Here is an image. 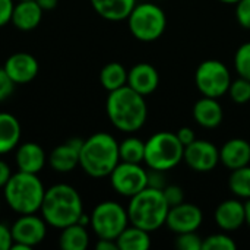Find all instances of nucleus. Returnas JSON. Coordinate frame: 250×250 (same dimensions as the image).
Listing matches in <instances>:
<instances>
[{"instance_id": "nucleus-17", "label": "nucleus", "mask_w": 250, "mask_h": 250, "mask_svg": "<svg viewBox=\"0 0 250 250\" xmlns=\"http://www.w3.org/2000/svg\"><path fill=\"white\" fill-rule=\"evenodd\" d=\"M160 85V73L149 63H138L127 72V86L146 97Z\"/></svg>"}, {"instance_id": "nucleus-41", "label": "nucleus", "mask_w": 250, "mask_h": 250, "mask_svg": "<svg viewBox=\"0 0 250 250\" xmlns=\"http://www.w3.org/2000/svg\"><path fill=\"white\" fill-rule=\"evenodd\" d=\"M10 176H12L10 167H9L4 161L0 160V188H4V186H6V183H7V180L10 179Z\"/></svg>"}, {"instance_id": "nucleus-5", "label": "nucleus", "mask_w": 250, "mask_h": 250, "mask_svg": "<svg viewBox=\"0 0 250 250\" xmlns=\"http://www.w3.org/2000/svg\"><path fill=\"white\" fill-rule=\"evenodd\" d=\"M6 204L18 214H35L40 211L45 189L34 173L19 171L12 174L3 188Z\"/></svg>"}, {"instance_id": "nucleus-27", "label": "nucleus", "mask_w": 250, "mask_h": 250, "mask_svg": "<svg viewBox=\"0 0 250 250\" xmlns=\"http://www.w3.org/2000/svg\"><path fill=\"white\" fill-rule=\"evenodd\" d=\"M120 161L141 164L145 158V142L139 138L129 136L119 144Z\"/></svg>"}, {"instance_id": "nucleus-42", "label": "nucleus", "mask_w": 250, "mask_h": 250, "mask_svg": "<svg viewBox=\"0 0 250 250\" xmlns=\"http://www.w3.org/2000/svg\"><path fill=\"white\" fill-rule=\"evenodd\" d=\"M35 1L40 4L42 10H53L59 4V0H35Z\"/></svg>"}, {"instance_id": "nucleus-22", "label": "nucleus", "mask_w": 250, "mask_h": 250, "mask_svg": "<svg viewBox=\"0 0 250 250\" xmlns=\"http://www.w3.org/2000/svg\"><path fill=\"white\" fill-rule=\"evenodd\" d=\"M91 4L103 19L120 22L127 19L136 6V0H91Z\"/></svg>"}, {"instance_id": "nucleus-36", "label": "nucleus", "mask_w": 250, "mask_h": 250, "mask_svg": "<svg viewBox=\"0 0 250 250\" xmlns=\"http://www.w3.org/2000/svg\"><path fill=\"white\" fill-rule=\"evenodd\" d=\"M166 171H160V170H151L148 171V188L152 189H160L163 190L167 183H166V177H164Z\"/></svg>"}, {"instance_id": "nucleus-14", "label": "nucleus", "mask_w": 250, "mask_h": 250, "mask_svg": "<svg viewBox=\"0 0 250 250\" xmlns=\"http://www.w3.org/2000/svg\"><path fill=\"white\" fill-rule=\"evenodd\" d=\"M3 69L15 83H28L37 78L40 66L32 54L21 51L7 57Z\"/></svg>"}, {"instance_id": "nucleus-31", "label": "nucleus", "mask_w": 250, "mask_h": 250, "mask_svg": "<svg viewBox=\"0 0 250 250\" xmlns=\"http://www.w3.org/2000/svg\"><path fill=\"white\" fill-rule=\"evenodd\" d=\"M234 69L240 78L250 81V41L237 48L234 54Z\"/></svg>"}, {"instance_id": "nucleus-8", "label": "nucleus", "mask_w": 250, "mask_h": 250, "mask_svg": "<svg viewBox=\"0 0 250 250\" xmlns=\"http://www.w3.org/2000/svg\"><path fill=\"white\" fill-rule=\"evenodd\" d=\"M129 224L126 208H123L119 202L104 201L94 208L89 226L98 239L116 240Z\"/></svg>"}, {"instance_id": "nucleus-16", "label": "nucleus", "mask_w": 250, "mask_h": 250, "mask_svg": "<svg viewBox=\"0 0 250 250\" xmlns=\"http://www.w3.org/2000/svg\"><path fill=\"white\" fill-rule=\"evenodd\" d=\"M82 139H70L59 146H56L48 155L50 167L57 173H69L79 166V154L82 146Z\"/></svg>"}, {"instance_id": "nucleus-20", "label": "nucleus", "mask_w": 250, "mask_h": 250, "mask_svg": "<svg viewBox=\"0 0 250 250\" xmlns=\"http://www.w3.org/2000/svg\"><path fill=\"white\" fill-rule=\"evenodd\" d=\"M193 119L195 122L205 129H215L221 125L224 119L223 107L217 98L204 97L198 100L193 105Z\"/></svg>"}, {"instance_id": "nucleus-32", "label": "nucleus", "mask_w": 250, "mask_h": 250, "mask_svg": "<svg viewBox=\"0 0 250 250\" xmlns=\"http://www.w3.org/2000/svg\"><path fill=\"white\" fill-rule=\"evenodd\" d=\"M202 242L196 231L182 233L176 237V248L180 250H202Z\"/></svg>"}, {"instance_id": "nucleus-18", "label": "nucleus", "mask_w": 250, "mask_h": 250, "mask_svg": "<svg viewBox=\"0 0 250 250\" xmlns=\"http://www.w3.org/2000/svg\"><path fill=\"white\" fill-rule=\"evenodd\" d=\"M42 12L44 10L35 0H18L10 22L19 31H34L42 19Z\"/></svg>"}, {"instance_id": "nucleus-33", "label": "nucleus", "mask_w": 250, "mask_h": 250, "mask_svg": "<svg viewBox=\"0 0 250 250\" xmlns=\"http://www.w3.org/2000/svg\"><path fill=\"white\" fill-rule=\"evenodd\" d=\"M236 19L245 29H250V0H239L236 3Z\"/></svg>"}, {"instance_id": "nucleus-15", "label": "nucleus", "mask_w": 250, "mask_h": 250, "mask_svg": "<svg viewBox=\"0 0 250 250\" xmlns=\"http://www.w3.org/2000/svg\"><path fill=\"white\" fill-rule=\"evenodd\" d=\"M214 220H215L217 226L226 233H231V231L239 230L243 224H246L245 204L240 199L223 201L215 208Z\"/></svg>"}, {"instance_id": "nucleus-4", "label": "nucleus", "mask_w": 250, "mask_h": 250, "mask_svg": "<svg viewBox=\"0 0 250 250\" xmlns=\"http://www.w3.org/2000/svg\"><path fill=\"white\" fill-rule=\"evenodd\" d=\"M126 209L132 226L152 233L166 226L170 205L166 201L163 190L145 188L130 198Z\"/></svg>"}, {"instance_id": "nucleus-43", "label": "nucleus", "mask_w": 250, "mask_h": 250, "mask_svg": "<svg viewBox=\"0 0 250 250\" xmlns=\"http://www.w3.org/2000/svg\"><path fill=\"white\" fill-rule=\"evenodd\" d=\"M245 211H246V224L249 226L250 229V199H248L245 202Z\"/></svg>"}, {"instance_id": "nucleus-24", "label": "nucleus", "mask_w": 250, "mask_h": 250, "mask_svg": "<svg viewBox=\"0 0 250 250\" xmlns=\"http://www.w3.org/2000/svg\"><path fill=\"white\" fill-rule=\"evenodd\" d=\"M119 250H148L151 248L149 231L136 226H127L116 239Z\"/></svg>"}, {"instance_id": "nucleus-7", "label": "nucleus", "mask_w": 250, "mask_h": 250, "mask_svg": "<svg viewBox=\"0 0 250 250\" xmlns=\"http://www.w3.org/2000/svg\"><path fill=\"white\" fill-rule=\"evenodd\" d=\"M126 21L130 34L142 42L158 40L167 28V16L164 10L151 1L136 3Z\"/></svg>"}, {"instance_id": "nucleus-37", "label": "nucleus", "mask_w": 250, "mask_h": 250, "mask_svg": "<svg viewBox=\"0 0 250 250\" xmlns=\"http://www.w3.org/2000/svg\"><path fill=\"white\" fill-rule=\"evenodd\" d=\"M13 7H15L13 0H0V28L10 22Z\"/></svg>"}, {"instance_id": "nucleus-6", "label": "nucleus", "mask_w": 250, "mask_h": 250, "mask_svg": "<svg viewBox=\"0 0 250 250\" xmlns=\"http://www.w3.org/2000/svg\"><path fill=\"white\" fill-rule=\"evenodd\" d=\"M185 145L173 132H158L145 142L144 163L151 170L168 171L183 161Z\"/></svg>"}, {"instance_id": "nucleus-12", "label": "nucleus", "mask_w": 250, "mask_h": 250, "mask_svg": "<svg viewBox=\"0 0 250 250\" xmlns=\"http://www.w3.org/2000/svg\"><path fill=\"white\" fill-rule=\"evenodd\" d=\"M183 161L198 173H209L220 163V149L209 141L195 139L185 146Z\"/></svg>"}, {"instance_id": "nucleus-28", "label": "nucleus", "mask_w": 250, "mask_h": 250, "mask_svg": "<svg viewBox=\"0 0 250 250\" xmlns=\"http://www.w3.org/2000/svg\"><path fill=\"white\" fill-rule=\"evenodd\" d=\"M231 193L239 199H250V166H245L231 171L229 179Z\"/></svg>"}, {"instance_id": "nucleus-44", "label": "nucleus", "mask_w": 250, "mask_h": 250, "mask_svg": "<svg viewBox=\"0 0 250 250\" xmlns=\"http://www.w3.org/2000/svg\"><path fill=\"white\" fill-rule=\"evenodd\" d=\"M218 1H221V3H227V4H236L239 0H218Z\"/></svg>"}, {"instance_id": "nucleus-39", "label": "nucleus", "mask_w": 250, "mask_h": 250, "mask_svg": "<svg viewBox=\"0 0 250 250\" xmlns=\"http://www.w3.org/2000/svg\"><path fill=\"white\" fill-rule=\"evenodd\" d=\"M176 135H177L179 141H180V142H182L185 146H186V145H189V144H192V142L196 139L193 129H192V127H188V126H185V127H180V129L176 132Z\"/></svg>"}, {"instance_id": "nucleus-29", "label": "nucleus", "mask_w": 250, "mask_h": 250, "mask_svg": "<svg viewBox=\"0 0 250 250\" xmlns=\"http://www.w3.org/2000/svg\"><path fill=\"white\" fill-rule=\"evenodd\" d=\"M236 242L226 233L211 234L202 242V250H236Z\"/></svg>"}, {"instance_id": "nucleus-21", "label": "nucleus", "mask_w": 250, "mask_h": 250, "mask_svg": "<svg viewBox=\"0 0 250 250\" xmlns=\"http://www.w3.org/2000/svg\"><path fill=\"white\" fill-rule=\"evenodd\" d=\"M45 152L35 142H25L16 151V166L19 171L38 174L45 166Z\"/></svg>"}, {"instance_id": "nucleus-11", "label": "nucleus", "mask_w": 250, "mask_h": 250, "mask_svg": "<svg viewBox=\"0 0 250 250\" xmlns=\"http://www.w3.org/2000/svg\"><path fill=\"white\" fill-rule=\"evenodd\" d=\"M10 233L13 239L10 250H29L45 239L47 223L35 214H25L12 224Z\"/></svg>"}, {"instance_id": "nucleus-26", "label": "nucleus", "mask_w": 250, "mask_h": 250, "mask_svg": "<svg viewBox=\"0 0 250 250\" xmlns=\"http://www.w3.org/2000/svg\"><path fill=\"white\" fill-rule=\"evenodd\" d=\"M100 82L108 92L127 85V70L117 62L107 63L100 72Z\"/></svg>"}, {"instance_id": "nucleus-9", "label": "nucleus", "mask_w": 250, "mask_h": 250, "mask_svg": "<svg viewBox=\"0 0 250 250\" xmlns=\"http://www.w3.org/2000/svg\"><path fill=\"white\" fill-rule=\"evenodd\" d=\"M195 83L204 97L220 98L229 92L231 75L229 67L223 62L205 60L196 69Z\"/></svg>"}, {"instance_id": "nucleus-35", "label": "nucleus", "mask_w": 250, "mask_h": 250, "mask_svg": "<svg viewBox=\"0 0 250 250\" xmlns=\"http://www.w3.org/2000/svg\"><path fill=\"white\" fill-rule=\"evenodd\" d=\"M15 82L10 79V76L6 73V70L3 67H0V103L7 100L13 91H15Z\"/></svg>"}, {"instance_id": "nucleus-19", "label": "nucleus", "mask_w": 250, "mask_h": 250, "mask_svg": "<svg viewBox=\"0 0 250 250\" xmlns=\"http://www.w3.org/2000/svg\"><path fill=\"white\" fill-rule=\"evenodd\" d=\"M220 163L231 171L249 166L250 144L242 138L227 141L220 149Z\"/></svg>"}, {"instance_id": "nucleus-34", "label": "nucleus", "mask_w": 250, "mask_h": 250, "mask_svg": "<svg viewBox=\"0 0 250 250\" xmlns=\"http://www.w3.org/2000/svg\"><path fill=\"white\" fill-rule=\"evenodd\" d=\"M163 193H164V198H166V201L168 202L170 207H174V205H179V204L185 202V193H183V189L180 186L167 185L163 189Z\"/></svg>"}, {"instance_id": "nucleus-23", "label": "nucleus", "mask_w": 250, "mask_h": 250, "mask_svg": "<svg viewBox=\"0 0 250 250\" xmlns=\"http://www.w3.org/2000/svg\"><path fill=\"white\" fill-rule=\"evenodd\" d=\"M21 123L10 113H0V155L10 152L19 145Z\"/></svg>"}, {"instance_id": "nucleus-1", "label": "nucleus", "mask_w": 250, "mask_h": 250, "mask_svg": "<svg viewBox=\"0 0 250 250\" xmlns=\"http://www.w3.org/2000/svg\"><path fill=\"white\" fill-rule=\"evenodd\" d=\"M105 111L111 125L120 132L126 133L139 130L148 117V105L145 97L127 85L108 92Z\"/></svg>"}, {"instance_id": "nucleus-3", "label": "nucleus", "mask_w": 250, "mask_h": 250, "mask_svg": "<svg viewBox=\"0 0 250 250\" xmlns=\"http://www.w3.org/2000/svg\"><path fill=\"white\" fill-rule=\"evenodd\" d=\"M119 163V142L110 133L98 132L82 142L79 166L88 176L95 179L107 177Z\"/></svg>"}, {"instance_id": "nucleus-38", "label": "nucleus", "mask_w": 250, "mask_h": 250, "mask_svg": "<svg viewBox=\"0 0 250 250\" xmlns=\"http://www.w3.org/2000/svg\"><path fill=\"white\" fill-rule=\"evenodd\" d=\"M13 243V239H12V233H10V229L0 223V250H10V246Z\"/></svg>"}, {"instance_id": "nucleus-10", "label": "nucleus", "mask_w": 250, "mask_h": 250, "mask_svg": "<svg viewBox=\"0 0 250 250\" xmlns=\"http://www.w3.org/2000/svg\"><path fill=\"white\" fill-rule=\"evenodd\" d=\"M111 188L125 198H132L148 188V171L135 163L120 161L110 173Z\"/></svg>"}, {"instance_id": "nucleus-13", "label": "nucleus", "mask_w": 250, "mask_h": 250, "mask_svg": "<svg viewBox=\"0 0 250 250\" xmlns=\"http://www.w3.org/2000/svg\"><path fill=\"white\" fill-rule=\"evenodd\" d=\"M204 221V214L199 207L193 204L182 202L179 205L170 207L166 226L176 234L198 231Z\"/></svg>"}, {"instance_id": "nucleus-2", "label": "nucleus", "mask_w": 250, "mask_h": 250, "mask_svg": "<svg viewBox=\"0 0 250 250\" xmlns=\"http://www.w3.org/2000/svg\"><path fill=\"white\" fill-rule=\"evenodd\" d=\"M40 211L47 226L62 230L79 221L83 214V204L73 186L59 183L45 190Z\"/></svg>"}, {"instance_id": "nucleus-40", "label": "nucleus", "mask_w": 250, "mask_h": 250, "mask_svg": "<svg viewBox=\"0 0 250 250\" xmlns=\"http://www.w3.org/2000/svg\"><path fill=\"white\" fill-rule=\"evenodd\" d=\"M97 250H119L117 242L116 240H110V239H98L97 245H95Z\"/></svg>"}, {"instance_id": "nucleus-30", "label": "nucleus", "mask_w": 250, "mask_h": 250, "mask_svg": "<svg viewBox=\"0 0 250 250\" xmlns=\"http://www.w3.org/2000/svg\"><path fill=\"white\" fill-rule=\"evenodd\" d=\"M229 95L236 104H246L250 101V81L240 78L231 81L229 88Z\"/></svg>"}, {"instance_id": "nucleus-25", "label": "nucleus", "mask_w": 250, "mask_h": 250, "mask_svg": "<svg viewBox=\"0 0 250 250\" xmlns=\"http://www.w3.org/2000/svg\"><path fill=\"white\" fill-rule=\"evenodd\" d=\"M88 245H89V234L85 226L75 223L62 229L59 237V246L63 250H85Z\"/></svg>"}]
</instances>
